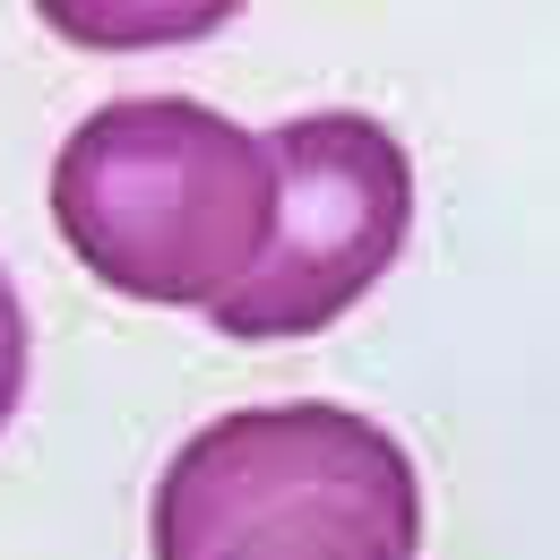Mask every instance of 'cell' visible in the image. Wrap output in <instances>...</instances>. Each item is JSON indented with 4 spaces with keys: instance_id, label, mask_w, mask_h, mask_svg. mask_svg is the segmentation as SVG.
I'll return each mask as SVG.
<instances>
[{
    "instance_id": "cell-1",
    "label": "cell",
    "mask_w": 560,
    "mask_h": 560,
    "mask_svg": "<svg viewBox=\"0 0 560 560\" xmlns=\"http://www.w3.org/2000/svg\"><path fill=\"white\" fill-rule=\"evenodd\" d=\"M52 224L78 268L130 302L215 311L277 224V155L190 95H121L86 113L52 164Z\"/></svg>"
},
{
    "instance_id": "cell-2",
    "label": "cell",
    "mask_w": 560,
    "mask_h": 560,
    "mask_svg": "<svg viewBox=\"0 0 560 560\" xmlns=\"http://www.w3.org/2000/svg\"><path fill=\"white\" fill-rule=\"evenodd\" d=\"M155 560H415L422 483L397 431L293 397L199 422L147 517Z\"/></svg>"
},
{
    "instance_id": "cell-3",
    "label": "cell",
    "mask_w": 560,
    "mask_h": 560,
    "mask_svg": "<svg viewBox=\"0 0 560 560\" xmlns=\"http://www.w3.org/2000/svg\"><path fill=\"white\" fill-rule=\"evenodd\" d=\"M277 155V224L259 268L208 319L242 346H284L337 328L397 268L415 224V164L371 113H293L268 130Z\"/></svg>"
},
{
    "instance_id": "cell-4",
    "label": "cell",
    "mask_w": 560,
    "mask_h": 560,
    "mask_svg": "<svg viewBox=\"0 0 560 560\" xmlns=\"http://www.w3.org/2000/svg\"><path fill=\"white\" fill-rule=\"evenodd\" d=\"M18 397H26V302H18V284L0 268V431L18 415Z\"/></svg>"
}]
</instances>
